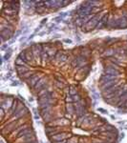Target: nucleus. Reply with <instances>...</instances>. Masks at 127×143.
Masks as SVG:
<instances>
[{"instance_id":"f257e3e1","label":"nucleus","mask_w":127,"mask_h":143,"mask_svg":"<svg viewBox=\"0 0 127 143\" xmlns=\"http://www.w3.org/2000/svg\"><path fill=\"white\" fill-rule=\"evenodd\" d=\"M70 60V57H69V53L64 52V51H61V50H58L57 51V53L55 55V58H54V62H56L57 64L59 65H62L66 62H69Z\"/></svg>"},{"instance_id":"f03ea898","label":"nucleus","mask_w":127,"mask_h":143,"mask_svg":"<svg viewBox=\"0 0 127 143\" xmlns=\"http://www.w3.org/2000/svg\"><path fill=\"white\" fill-rule=\"evenodd\" d=\"M13 102H14V98L12 97V96L6 97V98L5 97H2V100H1V104L0 105H1V108L9 111L11 109V107L13 106Z\"/></svg>"},{"instance_id":"7ed1b4c3","label":"nucleus","mask_w":127,"mask_h":143,"mask_svg":"<svg viewBox=\"0 0 127 143\" xmlns=\"http://www.w3.org/2000/svg\"><path fill=\"white\" fill-rule=\"evenodd\" d=\"M65 138H67V133H65V132H59V133H57V134L49 137L51 143H57L63 140V139H65Z\"/></svg>"},{"instance_id":"20e7f679","label":"nucleus","mask_w":127,"mask_h":143,"mask_svg":"<svg viewBox=\"0 0 127 143\" xmlns=\"http://www.w3.org/2000/svg\"><path fill=\"white\" fill-rule=\"evenodd\" d=\"M40 78H41V76H39L38 73H34L33 76H31V77H30L29 79H27L26 81H27V83H28V85H29L30 88L34 89V87L36 86V84L38 83V81L40 80Z\"/></svg>"},{"instance_id":"39448f33","label":"nucleus","mask_w":127,"mask_h":143,"mask_svg":"<svg viewBox=\"0 0 127 143\" xmlns=\"http://www.w3.org/2000/svg\"><path fill=\"white\" fill-rule=\"evenodd\" d=\"M47 87H48L47 78H46L45 76H42V77L40 78V80L38 81V83L36 84V86L34 87V91H35L36 93H38V92H40L41 90H43V89H45V88H47Z\"/></svg>"},{"instance_id":"423d86ee","label":"nucleus","mask_w":127,"mask_h":143,"mask_svg":"<svg viewBox=\"0 0 127 143\" xmlns=\"http://www.w3.org/2000/svg\"><path fill=\"white\" fill-rule=\"evenodd\" d=\"M103 73L105 74H111L119 77L120 75V68H113V67H104Z\"/></svg>"},{"instance_id":"0eeeda50","label":"nucleus","mask_w":127,"mask_h":143,"mask_svg":"<svg viewBox=\"0 0 127 143\" xmlns=\"http://www.w3.org/2000/svg\"><path fill=\"white\" fill-rule=\"evenodd\" d=\"M118 50H119V47L107 48V49H105L104 52H103V56L106 57V58L113 57V56H115V54L118 52Z\"/></svg>"},{"instance_id":"6e6552de","label":"nucleus","mask_w":127,"mask_h":143,"mask_svg":"<svg viewBox=\"0 0 127 143\" xmlns=\"http://www.w3.org/2000/svg\"><path fill=\"white\" fill-rule=\"evenodd\" d=\"M118 80H119V79L111 80V81H106V82H102V83H100V88L101 92L105 91V90H107V89H109V88H111V87H113V86H115V85H117V84H118Z\"/></svg>"},{"instance_id":"1a4fd4ad","label":"nucleus","mask_w":127,"mask_h":143,"mask_svg":"<svg viewBox=\"0 0 127 143\" xmlns=\"http://www.w3.org/2000/svg\"><path fill=\"white\" fill-rule=\"evenodd\" d=\"M15 70H16V72H17L19 77H21L28 72L31 71L29 68V65H27V66H15Z\"/></svg>"},{"instance_id":"9d476101","label":"nucleus","mask_w":127,"mask_h":143,"mask_svg":"<svg viewBox=\"0 0 127 143\" xmlns=\"http://www.w3.org/2000/svg\"><path fill=\"white\" fill-rule=\"evenodd\" d=\"M32 133H34V131H33V127L31 126V125H27L26 126V128L24 130H22L18 135H17V138H21L22 136H24L26 135H28V134H32Z\"/></svg>"},{"instance_id":"9b49d317","label":"nucleus","mask_w":127,"mask_h":143,"mask_svg":"<svg viewBox=\"0 0 127 143\" xmlns=\"http://www.w3.org/2000/svg\"><path fill=\"white\" fill-rule=\"evenodd\" d=\"M116 79H119V77L115 76V75H111V74H105V73H102L100 78V82H106V81H111V80H116Z\"/></svg>"},{"instance_id":"f8f14e48","label":"nucleus","mask_w":127,"mask_h":143,"mask_svg":"<svg viewBox=\"0 0 127 143\" xmlns=\"http://www.w3.org/2000/svg\"><path fill=\"white\" fill-rule=\"evenodd\" d=\"M29 115V110H28V108L27 107H24L20 112H18L13 117L15 120H18V119H20L21 117H25V116H28Z\"/></svg>"},{"instance_id":"ddd939ff","label":"nucleus","mask_w":127,"mask_h":143,"mask_svg":"<svg viewBox=\"0 0 127 143\" xmlns=\"http://www.w3.org/2000/svg\"><path fill=\"white\" fill-rule=\"evenodd\" d=\"M119 20V30H124V29H127V20L123 17V16H120L118 18Z\"/></svg>"},{"instance_id":"4468645a","label":"nucleus","mask_w":127,"mask_h":143,"mask_svg":"<svg viewBox=\"0 0 127 143\" xmlns=\"http://www.w3.org/2000/svg\"><path fill=\"white\" fill-rule=\"evenodd\" d=\"M34 11L36 13L38 14H44L47 13V8L45 6H39V5H36L34 7Z\"/></svg>"},{"instance_id":"2eb2a0df","label":"nucleus","mask_w":127,"mask_h":143,"mask_svg":"<svg viewBox=\"0 0 127 143\" xmlns=\"http://www.w3.org/2000/svg\"><path fill=\"white\" fill-rule=\"evenodd\" d=\"M66 112L70 116L75 115V105H74V103H67L66 104Z\"/></svg>"},{"instance_id":"dca6fc26","label":"nucleus","mask_w":127,"mask_h":143,"mask_svg":"<svg viewBox=\"0 0 127 143\" xmlns=\"http://www.w3.org/2000/svg\"><path fill=\"white\" fill-rule=\"evenodd\" d=\"M67 90H68V91H67V94L71 95L72 96L76 95V94H78V91H77V89H76V87L75 86V85H71V86H69Z\"/></svg>"},{"instance_id":"f3484780","label":"nucleus","mask_w":127,"mask_h":143,"mask_svg":"<svg viewBox=\"0 0 127 143\" xmlns=\"http://www.w3.org/2000/svg\"><path fill=\"white\" fill-rule=\"evenodd\" d=\"M40 58H41V61H42V62H47V61H50L49 55H48V53H47L45 51H43V52H40Z\"/></svg>"},{"instance_id":"a211bd4d","label":"nucleus","mask_w":127,"mask_h":143,"mask_svg":"<svg viewBox=\"0 0 127 143\" xmlns=\"http://www.w3.org/2000/svg\"><path fill=\"white\" fill-rule=\"evenodd\" d=\"M14 65L15 66H27L28 64L26 63L23 59H21L19 56H17L16 59H15V61H14Z\"/></svg>"},{"instance_id":"6ab92c4d","label":"nucleus","mask_w":127,"mask_h":143,"mask_svg":"<svg viewBox=\"0 0 127 143\" xmlns=\"http://www.w3.org/2000/svg\"><path fill=\"white\" fill-rule=\"evenodd\" d=\"M11 55H12V50L9 48V49H7V52L5 53V55H4V60H9V58L11 57Z\"/></svg>"},{"instance_id":"aec40b11","label":"nucleus","mask_w":127,"mask_h":143,"mask_svg":"<svg viewBox=\"0 0 127 143\" xmlns=\"http://www.w3.org/2000/svg\"><path fill=\"white\" fill-rule=\"evenodd\" d=\"M81 99H82V97H81V95H79V94H76V95H73V101H74V103L79 102Z\"/></svg>"},{"instance_id":"412c9836","label":"nucleus","mask_w":127,"mask_h":143,"mask_svg":"<svg viewBox=\"0 0 127 143\" xmlns=\"http://www.w3.org/2000/svg\"><path fill=\"white\" fill-rule=\"evenodd\" d=\"M49 91V89H48V87L47 88H45V89H43V90H41L40 92H38L37 93V98L38 97H40V96H42V95H44L45 94H47V92Z\"/></svg>"},{"instance_id":"4be33fe9","label":"nucleus","mask_w":127,"mask_h":143,"mask_svg":"<svg viewBox=\"0 0 127 143\" xmlns=\"http://www.w3.org/2000/svg\"><path fill=\"white\" fill-rule=\"evenodd\" d=\"M65 100H66L67 103H74V101H73V96L71 95H69V94H67Z\"/></svg>"},{"instance_id":"5701e85b","label":"nucleus","mask_w":127,"mask_h":143,"mask_svg":"<svg viewBox=\"0 0 127 143\" xmlns=\"http://www.w3.org/2000/svg\"><path fill=\"white\" fill-rule=\"evenodd\" d=\"M67 143H77V138H76V136L69 137V138L67 139Z\"/></svg>"},{"instance_id":"b1692460","label":"nucleus","mask_w":127,"mask_h":143,"mask_svg":"<svg viewBox=\"0 0 127 143\" xmlns=\"http://www.w3.org/2000/svg\"><path fill=\"white\" fill-rule=\"evenodd\" d=\"M54 84H55L56 88H58V89H62V88H64V82H58V81H55Z\"/></svg>"},{"instance_id":"393cba45","label":"nucleus","mask_w":127,"mask_h":143,"mask_svg":"<svg viewBox=\"0 0 127 143\" xmlns=\"http://www.w3.org/2000/svg\"><path fill=\"white\" fill-rule=\"evenodd\" d=\"M63 20V18L61 17V16H57V17H54L53 19V21H55V22H60V21H62Z\"/></svg>"},{"instance_id":"a878e982","label":"nucleus","mask_w":127,"mask_h":143,"mask_svg":"<svg viewBox=\"0 0 127 143\" xmlns=\"http://www.w3.org/2000/svg\"><path fill=\"white\" fill-rule=\"evenodd\" d=\"M102 29H104V25L101 24L100 22V24L97 26V28H96V30H102Z\"/></svg>"},{"instance_id":"bb28decb","label":"nucleus","mask_w":127,"mask_h":143,"mask_svg":"<svg viewBox=\"0 0 127 143\" xmlns=\"http://www.w3.org/2000/svg\"><path fill=\"white\" fill-rule=\"evenodd\" d=\"M121 16H123V17H124V18L127 20V10H123V11H122Z\"/></svg>"},{"instance_id":"cd10ccee","label":"nucleus","mask_w":127,"mask_h":143,"mask_svg":"<svg viewBox=\"0 0 127 143\" xmlns=\"http://www.w3.org/2000/svg\"><path fill=\"white\" fill-rule=\"evenodd\" d=\"M5 109H3V108H1L0 109V112H1V117H2V119L4 118V117H5Z\"/></svg>"},{"instance_id":"c85d7f7f","label":"nucleus","mask_w":127,"mask_h":143,"mask_svg":"<svg viewBox=\"0 0 127 143\" xmlns=\"http://www.w3.org/2000/svg\"><path fill=\"white\" fill-rule=\"evenodd\" d=\"M98 111H99V112H100V113H102V114H108V112H107L105 109H102V108H99V109H98Z\"/></svg>"},{"instance_id":"c756f323","label":"nucleus","mask_w":127,"mask_h":143,"mask_svg":"<svg viewBox=\"0 0 127 143\" xmlns=\"http://www.w3.org/2000/svg\"><path fill=\"white\" fill-rule=\"evenodd\" d=\"M71 3H72V1H63V7H66L67 5H69Z\"/></svg>"},{"instance_id":"7c9ffc66","label":"nucleus","mask_w":127,"mask_h":143,"mask_svg":"<svg viewBox=\"0 0 127 143\" xmlns=\"http://www.w3.org/2000/svg\"><path fill=\"white\" fill-rule=\"evenodd\" d=\"M66 15H68V13H61L59 14V16H61L62 18H63L64 16H66Z\"/></svg>"},{"instance_id":"2f4dec72","label":"nucleus","mask_w":127,"mask_h":143,"mask_svg":"<svg viewBox=\"0 0 127 143\" xmlns=\"http://www.w3.org/2000/svg\"><path fill=\"white\" fill-rule=\"evenodd\" d=\"M18 85H20V83L18 81H14L13 83H12V86H18Z\"/></svg>"},{"instance_id":"473e14b6","label":"nucleus","mask_w":127,"mask_h":143,"mask_svg":"<svg viewBox=\"0 0 127 143\" xmlns=\"http://www.w3.org/2000/svg\"><path fill=\"white\" fill-rule=\"evenodd\" d=\"M63 41H64L65 43H69V44H71V43H72V40H71V39H64Z\"/></svg>"},{"instance_id":"72a5a7b5","label":"nucleus","mask_w":127,"mask_h":143,"mask_svg":"<svg viewBox=\"0 0 127 143\" xmlns=\"http://www.w3.org/2000/svg\"><path fill=\"white\" fill-rule=\"evenodd\" d=\"M6 48H8V44H4V45H2V47H1V50H5Z\"/></svg>"},{"instance_id":"f704fd0d","label":"nucleus","mask_w":127,"mask_h":143,"mask_svg":"<svg viewBox=\"0 0 127 143\" xmlns=\"http://www.w3.org/2000/svg\"><path fill=\"white\" fill-rule=\"evenodd\" d=\"M67 139L68 138H65V139H63V140H61V141H59V142L57 143H67Z\"/></svg>"},{"instance_id":"c9c22d12","label":"nucleus","mask_w":127,"mask_h":143,"mask_svg":"<svg viewBox=\"0 0 127 143\" xmlns=\"http://www.w3.org/2000/svg\"><path fill=\"white\" fill-rule=\"evenodd\" d=\"M46 21H47V18H46V19H43L41 23H42V24H44V23H45V22H46Z\"/></svg>"},{"instance_id":"e433bc0d","label":"nucleus","mask_w":127,"mask_h":143,"mask_svg":"<svg viewBox=\"0 0 127 143\" xmlns=\"http://www.w3.org/2000/svg\"><path fill=\"white\" fill-rule=\"evenodd\" d=\"M31 143H38V141H37V140H35V141H33V142H31Z\"/></svg>"},{"instance_id":"4c0bfd02","label":"nucleus","mask_w":127,"mask_h":143,"mask_svg":"<svg viewBox=\"0 0 127 143\" xmlns=\"http://www.w3.org/2000/svg\"><path fill=\"white\" fill-rule=\"evenodd\" d=\"M78 143H83V142H82V140H80V141H79Z\"/></svg>"}]
</instances>
